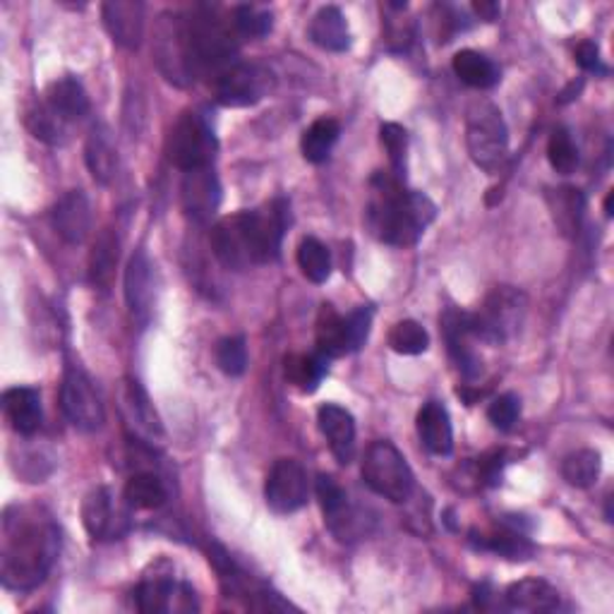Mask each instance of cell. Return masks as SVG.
<instances>
[{
	"instance_id": "9a60e30c",
	"label": "cell",
	"mask_w": 614,
	"mask_h": 614,
	"mask_svg": "<svg viewBox=\"0 0 614 614\" xmlns=\"http://www.w3.org/2000/svg\"><path fill=\"white\" fill-rule=\"evenodd\" d=\"M125 300L137 325L147 327L157 303V272L149 254L139 248L125 269Z\"/></svg>"
},
{
	"instance_id": "b9f144b4",
	"label": "cell",
	"mask_w": 614,
	"mask_h": 614,
	"mask_svg": "<svg viewBox=\"0 0 614 614\" xmlns=\"http://www.w3.org/2000/svg\"><path fill=\"white\" fill-rule=\"evenodd\" d=\"M555 192H557V195L553 197L555 200V204H553L555 221L561 230H565V234H573V230L579 228L581 216H583V195L573 187H559Z\"/></svg>"
},
{
	"instance_id": "484cf974",
	"label": "cell",
	"mask_w": 614,
	"mask_h": 614,
	"mask_svg": "<svg viewBox=\"0 0 614 614\" xmlns=\"http://www.w3.org/2000/svg\"><path fill=\"white\" fill-rule=\"evenodd\" d=\"M507 605L519 612H553L559 607V593L555 585L543 579H523L507 588Z\"/></svg>"
},
{
	"instance_id": "836d02e7",
	"label": "cell",
	"mask_w": 614,
	"mask_h": 614,
	"mask_svg": "<svg viewBox=\"0 0 614 614\" xmlns=\"http://www.w3.org/2000/svg\"><path fill=\"white\" fill-rule=\"evenodd\" d=\"M123 499L130 509H139V511L159 509L166 502V485L157 473L139 470L130 480H127L125 490H123Z\"/></svg>"
},
{
	"instance_id": "ab89813d",
	"label": "cell",
	"mask_w": 614,
	"mask_h": 614,
	"mask_svg": "<svg viewBox=\"0 0 614 614\" xmlns=\"http://www.w3.org/2000/svg\"><path fill=\"white\" fill-rule=\"evenodd\" d=\"M389 345L401 355H420L430 349V337L422 325L413 322V319H403L389 331Z\"/></svg>"
},
{
	"instance_id": "1f68e13d",
	"label": "cell",
	"mask_w": 614,
	"mask_h": 614,
	"mask_svg": "<svg viewBox=\"0 0 614 614\" xmlns=\"http://www.w3.org/2000/svg\"><path fill=\"white\" fill-rule=\"evenodd\" d=\"M452 66H454L458 80L473 89H490L499 82V75H502L494 60H490L488 56H482V54H478V50H470V48L458 50Z\"/></svg>"
},
{
	"instance_id": "c3c4849f",
	"label": "cell",
	"mask_w": 614,
	"mask_h": 614,
	"mask_svg": "<svg viewBox=\"0 0 614 614\" xmlns=\"http://www.w3.org/2000/svg\"><path fill=\"white\" fill-rule=\"evenodd\" d=\"M576 62L585 70V72H595V75H607V68L603 66V58H600V48L595 42H583L576 48Z\"/></svg>"
},
{
	"instance_id": "4dcf8cb0",
	"label": "cell",
	"mask_w": 614,
	"mask_h": 614,
	"mask_svg": "<svg viewBox=\"0 0 614 614\" xmlns=\"http://www.w3.org/2000/svg\"><path fill=\"white\" fill-rule=\"evenodd\" d=\"M286 379L305 394H312L329 373V357L322 353H296L284 361Z\"/></svg>"
},
{
	"instance_id": "f6af8a7d",
	"label": "cell",
	"mask_w": 614,
	"mask_h": 614,
	"mask_svg": "<svg viewBox=\"0 0 614 614\" xmlns=\"http://www.w3.org/2000/svg\"><path fill=\"white\" fill-rule=\"evenodd\" d=\"M373 307L369 305H361L355 307V310L343 317L345 322V341H349V353L361 351L363 345L369 339V327H373Z\"/></svg>"
},
{
	"instance_id": "bcb514c9",
	"label": "cell",
	"mask_w": 614,
	"mask_h": 614,
	"mask_svg": "<svg viewBox=\"0 0 614 614\" xmlns=\"http://www.w3.org/2000/svg\"><path fill=\"white\" fill-rule=\"evenodd\" d=\"M519 416H521V401L514 394L497 396L488 408V418L499 432H509L511 428H514L519 422Z\"/></svg>"
},
{
	"instance_id": "5b68a950",
	"label": "cell",
	"mask_w": 614,
	"mask_h": 614,
	"mask_svg": "<svg viewBox=\"0 0 614 614\" xmlns=\"http://www.w3.org/2000/svg\"><path fill=\"white\" fill-rule=\"evenodd\" d=\"M526 312L528 300L519 288L497 286L490 291V296L485 298L480 310L470 315L473 337L485 343L502 345L519 334Z\"/></svg>"
},
{
	"instance_id": "3957f363",
	"label": "cell",
	"mask_w": 614,
	"mask_h": 614,
	"mask_svg": "<svg viewBox=\"0 0 614 614\" xmlns=\"http://www.w3.org/2000/svg\"><path fill=\"white\" fill-rule=\"evenodd\" d=\"M437 216V204L416 190H406L391 173L373 178V200L367 204V226L396 248H411Z\"/></svg>"
},
{
	"instance_id": "44dd1931",
	"label": "cell",
	"mask_w": 614,
	"mask_h": 614,
	"mask_svg": "<svg viewBox=\"0 0 614 614\" xmlns=\"http://www.w3.org/2000/svg\"><path fill=\"white\" fill-rule=\"evenodd\" d=\"M319 430L329 442L331 454L337 456L339 464L349 466L355 456V420L345 411V408L337 403H325L317 411Z\"/></svg>"
},
{
	"instance_id": "ba28073f",
	"label": "cell",
	"mask_w": 614,
	"mask_h": 614,
	"mask_svg": "<svg viewBox=\"0 0 614 614\" xmlns=\"http://www.w3.org/2000/svg\"><path fill=\"white\" fill-rule=\"evenodd\" d=\"M216 149H219V143H216L209 121L195 111H187L175 121L169 135V145H166L169 161L185 173L195 169H209Z\"/></svg>"
},
{
	"instance_id": "30bf717a",
	"label": "cell",
	"mask_w": 614,
	"mask_h": 614,
	"mask_svg": "<svg viewBox=\"0 0 614 614\" xmlns=\"http://www.w3.org/2000/svg\"><path fill=\"white\" fill-rule=\"evenodd\" d=\"M274 87V75L260 62H236L216 80V101L226 109H242L262 101Z\"/></svg>"
},
{
	"instance_id": "4316f807",
	"label": "cell",
	"mask_w": 614,
	"mask_h": 614,
	"mask_svg": "<svg viewBox=\"0 0 614 614\" xmlns=\"http://www.w3.org/2000/svg\"><path fill=\"white\" fill-rule=\"evenodd\" d=\"M84 161L96 183L109 185L115 178V171H118V151H115L113 137L104 125H99L89 133L84 147Z\"/></svg>"
},
{
	"instance_id": "681fc988",
	"label": "cell",
	"mask_w": 614,
	"mask_h": 614,
	"mask_svg": "<svg viewBox=\"0 0 614 614\" xmlns=\"http://www.w3.org/2000/svg\"><path fill=\"white\" fill-rule=\"evenodd\" d=\"M473 10L476 15L485 22H494L499 18V5L497 3H488V0H480V3H473Z\"/></svg>"
},
{
	"instance_id": "6da1fadb",
	"label": "cell",
	"mask_w": 614,
	"mask_h": 614,
	"mask_svg": "<svg viewBox=\"0 0 614 614\" xmlns=\"http://www.w3.org/2000/svg\"><path fill=\"white\" fill-rule=\"evenodd\" d=\"M60 553V531L38 504H12L0 533V579L10 591L27 593L46 581Z\"/></svg>"
},
{
	"instance_id": "2e32d148",
	"label": "cell",
	"mask_w": 614,
	"mask_h": 614,
	"mask_svg": "<svg viewBox=\"0 0 614 614\" xmlns=\"http://www.w3.org/2000/svg\"><path fill=\"white\" fill-rule=\"evenodd\" d=\"M183 209L195 224H209L221 204V183L209 169L187 171L181 187Z\"/></svg>"
},
{
	"instance_id": "4fadbf2b",
	"label": "cell",
	"mask_w": 614,
	"mask_h": 614,
	"mask_svg": "<svg viewBox=\"0 0 614 614\" xmlns=\"http://www.w3.org/2000/svg\"><path fill=\"white\" fill-rule=\"evenodd\" d=\"M127 502L121 507L109 488H96L84 497L82 523L94 541H118L130 528Z\"/></svg>"
},
{
	"instance_id": "d6986e66",
	"label": "cell",
	"mask_w": 614,
	"mask_h": 614,
	"mask_svg": "<svg viewBox=\"0 0 614 614\" xmlns=\"http://www.w3.org/2000/svg\"><path fill=\"white\" fill-rule=\"evenodd\" d=\"M50 221L68 246H80L92 230V204L82 190H70L56 202Z\"/></svg>"
},
{
	"instance_id": "7dc6e473",
	"label": "cell",
	"mask_w": 614,
	"mask_h": 614,
	"mask_svg": "<svg viewBox=\"0 0 614 614\" xmlns=\"http://www.w3.org/2000/svg\"><path fill=\"white\" fill-rule=\"evenodd\" d=\"M507 466V454L504 452H490L482 458H478V478L485 485H499L502 482V470Z\"/></svg>"
},
{
	"instance_id": "5bb4252c",
	"label": "cell",
	"mask_w": 614,
	"mask_h": 614,
	"mask_svg": "<svg viewBox=\"0 0 614 614\" xmlns=\"http://www.w3.org/2000/svg\"><path fill=\"white\" fill-rule=\"evenodd\" d=\"M161 20L163 22L159 24V38H157L159 66L171 82L183 87L195 77L187 54V42H185V18L163 15Z\"/></svg>"
},
{
	"instance_id": "e575fe53",
	"label": "cell",
	"mask_w": 614,
	"mask_h": 614,
	"mask_svg": "<svg viewBox=\"0 0 614 614\" xmlns=\"http://www.w3.org/2000/svg\"><path fill=\"white\" fill-rule=\"evenodd\" d=\"M341 125L334 118H319L303 133L300 149L310 163H322L329 159L331 149L339 143Z\"/></svg>"
},
{
	"instance_id": "277c9868",
	"label": "cell",
	"mask_w": 614,
	"mask_h": 614,
	"mask_svg": "<svg viewBox=\"0 0 614 614\" xmlns=\"http://www.w3.org/2000/svg\"><path fill=\"white\" fill-rule=\"evenodd\" d=\"M234 20L221 18L214 8H197L185 18V42L192 72L224 68L238 54Z\"/></svg>"
},
{
	"instance_id": "8d00e7d4",
	"label": "cell",
	"mask_w": 614,
	"mask_h": 614,
	"mask_svg": "<svg viewBox=\"0 0 614 614\" xmlns=\"http://www.w3.org/2000/svg\"><path fill=\"white\" fill-rule=\"evenodd\" d=\"M600 470H603V456L593 450L573 452L561 464V476L573 488H591L598 482Z\"/></svg>"
},
{
	"instance_id": "cb8c5ba5",
	"label": "cell",
	"mask_w": 614,
	"mask_h": 614,
	"mask_svg": "<svg viewBox=\"0 0 614 614\" xmlns=\"http://www.w3.org/2000/svg\"><path fill=\"white\" fill-rule=\"evenodd\" d=\"M418 434L432 454L450 456L454 450V430L450 411L440 401H428L418 413Z\"/></svg>"
},
{
	"instance_id": "f35d334b",
	"label": "cell",
	"mask_w": 614,
	"mask_h": 614,
	"mask_svg": "<svg viewBox=\"0 0 614 614\" xmlns=\"http://www.w3.org/2000/svg\"><path fill=\"white\" fill-rule=\"evenodd\" d=\"M547 159L549 166L561 175H569L576 171V166H579V147H576L567 127H557V130H553V135H549Z\"/></svg>"
},
{
	"instance_id": "d4e9b609",
	"label": "cell",
	"mask_w": 614,
	"mask_h": 614,
	"mask_svg": "<svg viewBox=\"0 0 614 614\" xmlns=\"http://www.w3.org/2000/svg\"><path fill=\"white\" fill-rule=\"evenodd\" d=\"M307 34H310L315 46L331 50V54H343V50L351 48L349 22H345L343 12L334 5H327L317 12Z\"/></svg>"
},
{
	"instance_id": "7c38bea8",
	"label": "cell",
	"mask_w": 614,
	"mask_h": 614,
	"mask_svg": "<svg viewBox=\"0 0 614 614\" xmlns=\"http://www.w3.org/2000/svg\"><path fill=\"white\" fill-rule=\"evenodd\" d=\"M310 485L307 473L296 458H278L264 482V499L276 514H293L305 507Z\"/></svg>"
},
{
	"instance_id": "ee69618b",
	"label": "cell",
	"mask_w": 614,
	"mask_h": 614,
	"mask_svg": "<svg viewBox=\"0 0 614 614\" xmlns=\"http://www.w3.org/2000/svg\"><path fill=\"white\" fill-rule=\"evenodd\" d=\"M216 365L230 377H240L248 367V345L242 337H226L216 345Z\"/></svg>"
},
{
	"instance_id": "f546056e",
	"label": "cell",
	"mask_w": 614,
	"mask_h": 614,
	"mask_svg": "<svg viewBox=\"0 0 614 614\" xmlns=\"http://www.w3.org/2000/svg\"><path fill=\"white\" fill-rule=\"evenodd\" d=\"M46 104L54 109L62 121L72 123L80 121L89 113V96L87 89L77 77H60L46 92Z\"/></svg>"
},
{
	"instance_id": "74e56055",
	"label": "cell",
	"mask_w": 614,
	"mask_h": 614,
	"mask_svg": "<svg viewBox=\"0 0 614 614\" xmlns=\"http://www.w3.org/2000/svg\"><path fill=\"white\" fill-rule=\"evenodd\" d=\"M298 266L307 281L325 284L331 276V254L325 242H319L317 238H303L298 246Z\"/></svg>"
},
{
	"instance_id": "d590c367",
	"label": "cell",
	"mask_w": 614,
	"mask_h": 614,
	"mask_svg": "<svg viewBox=\"0 0 614 614\" xmlns=\"http://www.w3.org/2000/svg\"><path fill=\"white\" fill-rule=\"evenodd\" d=\"M24 125L32 133V137L42 139L46 145H62L68 135V123L60 118V115L50 109L46 101L44 104H34L24 113Z\"/></svg>"
},
{
	"instance_id": "7402d4cb",
	"label": "cell",
	"mask_w": 614,
	"mask_h": 614,
	"mask_svg": "<svg viewBox=\"0 0 614 614\" xmlns=\"http://www.w3.org/2000/svg\"><path fill=\"white\" fill-rule=\"evenodd\" d=\"M470 543L485 553H494L511 561H526L535 555V545L531 537L519 528V523L504 521L502 526L490 531V533H470Z\"/></svg>"
},
{
	"instance_id": "8992f818",
	"label": "cell",
	"mask_w": 614,
	"mask_h": 614,
	"mask_svg": "<svg viewBox=\"0 0 614 614\" xmlns=\"http://www.w3.org/2000/svg\"><path fill=\"white\" fill-rule=\"evenodd\" d=\"M363 480L375 494L403 504L413 497L416 478L406 456L387 440H377L367 446L363 458Z\"/></svg>"
},
{
	"instance_id": "83f0119b",
	"label": "cell",
	"mask_w": 614,
	"mask_h": 614,
	"mask_svg": "<svg viewBox=\"0 0 614 614\" xmlns=\"http://www.w3.org/2000/svg\"><path fill=\"white\" fill-rule=\"evenodd\" d=\"M123 401H125V411H127V420H130V425L143 434V437H147L151 442L159 440L163 434L161 420H159L157 411H154V406H151L143 384H139L137 379H127Z\"/></svg>"
},
{
	"instance_id": "8fae6325",
	"label": "cell",
	"mask_w": 614,
	"mask_h": 614,
	"mask_svg": "<svg viewBox=\"0 0 614 614\" xmlns=\"http://www.w3.org/2000/svg\"><path fill=\"white\" fill-rule=\"evenodd\" d=\"M317 499H319V507H322L325 523L341 543L361 541V537L367 533L365 516L361 514V509H355L351 504L349 494L343 492L341 485L331 476L317 478Z\"/></svg>"
},
{
	"instance_id": "60d3db41",
	"label": "cell",
	"mask_w": 614,
	"mask_h": 614,
	"mask_svg": "<svg viewBox=\"0 0 614 614\" xmlns=\"http://www.w3.org/2000/svg\"><path fill=\"white\" fill-rule=\"evenodd\" d=\"M379 137L382 145L389 154V163H391V175L396 181H406V157H408V133L403 130L401 125L396 123H384L379 127Z\"/></svg>"
},
{
	"instance_id": "52a82bcc",
	"label": "cell",
	"mask_w": 614,
	"mask_h": 614,
	"mask_svg": "<svg viewBox=\"0 0 614 614\" xmlns=\"http://www.w3.org/2000/svg\"><path fill=\"white\" fill-rule=\"evenodd\" d=\"M466 145L473 163L485 173H497L509 154V130L499 111L490 101H476L468 109Z\"/></svg>"
},
{
	"instance_id": "ac0fdd59",
	"label": "cell",
	"mask_w": 614,
	"mask_h": 614,
	"mask_svg": "<svg viewBox=\"0 0 614 614\" xmlns=\"http://www.w3.org/2000/svg\"><path fill=\"white\" fill-rule=\"evenodd\" d=\"M106 32L118 46L135 50L145 38V3L139 0H109L101 8Z\"/></svg>"
},
{
	"instance_id": "9c48e42d",
	"label": "cell",
	"mask_w": 614,
	"mask_h": 614,
	"mask_svg": "<svg viewBox=\"0 0 614 614\" xmlns=\"http://www.w3.org/2000/svg\"><path fill=\"white\" fill-rule=\"evenodd\" d=\"M60 408L77 430L96 432L104 425V403L92 379L77 363H68L60 384Z\"/></svg>"
},
{
	"instance_id": "7bdbcfd3",
	"label": "cell",
	"mask_w": 614,
	"mask_h": 614,
	"mask_svg": "<svg viewBox=\"0 0 614 614\" xmlns=\"http://www.w3.org/2000/svg\"><path fill=\"white\" fill-rule=\"evenodd\" d=\"M272 12L258 5H240L234 10V27L238 36L262 38L272 32Z\"/></svg>"
},
{
	"instance_id": "f1b7e54d",
	"label": "cell",
	"mask_w": 614,
	"mask_h": 614,
	"mask_svg": "<svg viewBox=\"0 0 614 614\" xmlns=\"http://www.w3.org/2000/svg\"><path fill=\"white\" fill-rule=\"evenodd\" d=\"M121 258V238L113 228H104L94 240L92 254H89V281L99 291H106L115 276V266Z\"/></svg>"
},
{
	"instance_id": "d6a6232c",
	"label": "cell",
	"mask_w": 614,
	"mask_h": 614,
	"mask_svg": "<svg viewBox=\"0 0 614 614\" xmlns=\"http://www.w3.org/2000/svg\"><path fill=\"white\" fill-rule=\"evenodd\" d=\"M317 353L331 357H341L349 353V341H345V322L343 317L331 305L319 307L317 315Z\"/></svg>"
},
{
	"instance_id": "7a4b0ae2",
	"label": "cell",
	"mask_w": 614,
	"mask_h": 614,
	"mask_svg": "<svg viewBox=\"0 0 614 614\" xmlns=\"http://www.w3.org/2000/svg\"><path fill=\"white\" fill-rule=\"evenodd\" d=\"M291 226V202L276 197L264 207L226 216L212 228V250L226 269L246 272L278 260L281 242Z\"/></svg>"
},
{
	"instance_id": "603a6c76",
	"label": "cell",
	"mask_w": 614,
	"mask_h": 614,
	"mask_svg": "<svg viewBox=\"0 0 614 614\" xmlns=\"http://www.w3.org/2000/svg\"><path fill=\"white\" fill-rule=\"evenodd\" d=\"M3 411L12 430L22 437H32L44 420L42 394L32 387H12L3 394Z\"/></svg>"
},
{
	"instance_id": "f907efd6",
	"label": "cell",
	"mask_w": 614,
	"mask_h": 614,
	"mask_svg": "<svg viewBox=\"0 0 614 614\" xmlns=\"http://www.w3.org/2000/svg\"><path fill=\"white\" fill-rule=\"evenodd\" d=\"M612 200H614V192H610L607 200H605V214L612 216Z\"/></svg>"
},
{
	"instance_id": "e0dca14e",
	"label": "cell",
	"mask_w": 614,
	"mask_h": 614,
	"mask_svg": "<svg viewBox=\"0 0 614 614\" xmlns=\"http://www.w3.org/2000/svg\"><path fill=\"white\" fill-rule=\"evenodd\" d=\"M181 585L173 579V569L169 561H157L149 571L143 576V581L137 585V610L145 614H161V612H175L178 595H181Z\"/></svg>"
},
{
	"instance_id": "ffe728a7",
	"label": "cell",
	"mask_w": 614,
	"mask_h": 614,
	"mask_svg": "<svg viewBox=\"0 0 614 614\" xmlns=\"http://www.w3.org/2000/svg\"><path fill=\"white\" fill-rule=\"evenodd\" d=\"M442 331H444L446 345H450V355L454 357L458 373L470 382L478 379L482 373V361L468 343L470 339H476L470 329V315L458 312V310H446L442 315Z\"/></svg>"
}]
</instances>
